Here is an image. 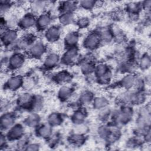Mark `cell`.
<instances>
[{
    "mask_svg": "<svg viewBox=\"0 0 151 151\" xmlns=\"http://www.w3.org/2000/svg\"><path fill=\"white\" fill-rule=\"evenodd\" d=\"M150 114L149 108L141 107L138 111V116L136 119V129L139 132H142L144 134L150 130Z\"/></svg>",
    "mask_w": 151,
    "mask_h": 151,
    "instance_id": "cell-2",
    "label": "cell"
},
{
    "mask_svg": "<svg viewBox=\"0 0 151 151\" xmlns=\"http://www.w3.org/2000/svg\"><path fill=\"white\" fill-rule=\"evenodd\" d=\"M2 44L5 47H11L19 38L17 29L8 28L4 33L1 34Z\"/></svg>",
    "mask_w": 151,
    "mask_h": 151,
    "instance_id": "cell-11",
    "label": "cell"
},
{
    "mask_svg": "<svg viewBox=\"0 0 151 151\" xmlns=\"http://www.w3.org/2000/svg\"><path fill=\"white\" fill-rule=\"evenodd\" d=\"M61 57L55 52L48 53L45 57L43 61V67L47 70H51L56 67L60 63Z\"/></svg>",
    "mask_w": 151,
    "mask_h": 151,
    "instance_id": "cell-17",
    "label": "cell"
},
{
    "mask_svg": "<svg viewBox=\"0 0 151 151\" xmlns=\"http://www.w3.org/2000/svg\"><path fill=\"white\" fill-rule=\"evenodd\" d=\"M16 115L14 112L5 111L4 113H2L1 117V130H8L14 124L16 123Z\"/></svg>",
    "mask_w": 151,
    "mask_h": 151,
    "instance_id": "cell-15",
    "label": "cell"
},
{
    "mask_svg": "<svg viewBox=\"0 0 151 151\" xmlns=\"http://www.w3.org/2000/svg\"><path fill=\"white\" fill-rule=\"evenodd\" d=\"M136 76L133 73L126 74L119 81V85L122 88L129 90L133 88Z\"/></svg>",
    "mask_w": 151,
    "mask_h": 151,
    "instance_id": "cell-23",
    "label": "cell"
},
{
    "mask_svg": "<svg viewBox=\"0 0 151 151\" xmlns=\"http://www.w3.org/2000/svg\"><path fill=\"white\" fill-rule=\"evenodd\" d=\"M102 43L101 39L98 30L92 31L85 37L83 42V47L89 51H94L98 48Z\"/></svg>",
    "mask_w": 151,
    "mask_h": 151,
    "instance_id": "cell-5",
    "label": "cell"
},
{
    "mask_svg": "<svg viewBox=\"0 0 151 151\" xmlns=\"http://www.w3.org/2000/svg\"><path fill=\"white\" fill-rule=\"evenodd\" d=\"M39 145L37 143H30L26 147L25 150H39Z\"/></svg>",
    "mask_w": 151,
    "mask_h": 151,
    "instance_id": "cell-44",
    "label": "cell"
},
{
    "mask_svg": "<svg viewBox=\"0 0 151 151\" xmlns=\"http://www.w3.org/2000/svg\"><path fill=\"white\" fill-rule=\"evenodd\" d=\"M26 61V57L22 52L15 51L11 54L6 61L7 68L11 71L20 69Z\"/></svg>",
    "mask_w": 151,
    "mask_h": 151,
    "instance_id": "cell-6",
    "label": "cell"
},
{
    "mask_svg": "<svg viewBox=\"0 0 151 151\" xmlns=\"http://www.w3.org/2000/svg\"><path fill=\"white\" fill-rule=\"evenodd\" d=\"M96 65L91 60H86L80 64V70L81 73L85 76H89L94 72Z\"/></svg>",
    "mask_w": 151,
    "mask_h": 151,
    "instance_id": "cell-31",
    "label": "cell"
},
{
    "mask_svg": "<svg viewBox=\"0 0 151 151\" xmlns=\"http://www.w3.org/2000/svg\"><path fill=\"white\" fill-rule=\"evenodd\" d=\"M48 2L44 1H33L29 3L30 12L38 16L46 12Z\"/></svg>",
    "mask_w": 151,
    "mask_h": 151,
    "instance_id": "cell-20",
    "label": "cell"
},
{
    "mask_svg": "<svg viewBox=\"0 0 151 151\" xmlns=\"http://www.w3.org/2000/svg\"><path fill=\"white\" fill-rule=\"evenodd\" d=\"M34 99V95L29 91H25L18 96L17 99V103L19 108L31 111Z\"/></svg>",
    "mask_w": 151,
    "mask_h": 151,
    "instance_id": "cell-10",
    "label": "cell"
},
{
    "mask_svg": "<svg viewBox=\"0 0 151 151\" xmlns=\"http://www.w3.org/2000/svg\"><path fill=\"white\" fill-rule=\"evenodd\" d=\"M87 117V111L85 108L80 107L77 109L71 116V120L76 126L84 124Z\"/></svg>",
    "mask_w": 151,
    "mask_h": 151,
    "instance_id": "cell-19",
    "label": "cell"
},
{
    "mask_svg": "<svg viewBox=\"0 0 151 151\" xmlns=\"http://www.w3.org/2000/svg\"><path fill=\"white\" fill-rule=\"evenodd\" d=\"M37 84L36 80L32 77H27L24 78L23 84L22 88L24 89L25 91H29L32 90Z\"/></svg>",
    "mask_w": 151,
    "mask_h": 151,
    "instance_id": "cell-37",
    "label": "cell"
},
{
    "mask_svg": "<svg viewBox=\"0 0 151 151\" xmlns=\"http://www.w3.org/2000/svg\"><path fill=\"white\" fill-rule=\"evenodd\" d=\"M54 81L58 84H65L72 79L71 74L67 70H61L56 73L53 77Z\"/></svg>",
    "mask_w": 151,
    "mask_h": 151,
    "instance_id": "cell-28",
    "label": "cell"
},
{
    "mask_svg": "<svg viewBox=\"0 0 151 151\" xmlns=\"http://www.w3.org/2000/svg\"><path fill=\"white\" fill-rule=\"evenodd\" d=\"M146 85V81L145 80L141 77H137L136 76L134 86H133V90H137V91H142L144 90L145 87Z\"/></svg>",
    "mask_w": 151,
    "mask_h": 151,
    "instance_id": "cell-42",
    "label": "cell"
},
{
    "mask_svg": "<svg viewBox=\"0 0 151 151\" xmlns=\"http://www.w3.org/2000/svg\"><path fill=\"white\" fill-rule=\"evenodd\" d=\"M12 5L13 4L11 1L1 0L0 2V11L1 17H3L5 14H7L12 7Z\"/></svg>",
    "mask_w": 151,
    "mask_h": 151,
    "instance_id": "cell-40",
    "label": "cell"
},
{
    "mask_svg": "<svg viewBox=\"0 0 151 151\" xmlns=\"http://www.w3.org/2000/svg\"><path fill=\"white\" fill-rule=\"evenodd\" d=\"M133 114L134 111L131 106L124 104L120 109L112 111L110 119L116 125H124L131 121Z\"/></svg>",
    "mask_w": 151,
    "mask_h": 151,
    "instance_id": "cell-1",
    "label": "cell"
},
{
    "mask_svg": "<svg viewBox=\"0 0 151 151\" xmlns=\"http://www.w3.org/2000/svg\"><path fill=\"white\" fill-rule=\"evenodd\" d=\"M35 129L37 135L41 138L47 139L52 134V127L47 123L40 124Z\"/></svg>",
    "mask_w": 151,
    "mask_h": 151,
    "instance_id": "cell-22",
    "label": "cell"
},
{
    "mask_svg": "<svg viewBox=\"0 0 151 151\" xmlns=\"http://www.w3.org/2000/svg\"><path fill=\"white\" fill-rule=\"evenodd\" d=\"M24 126L21 123H15L7 130L6 136L8 140H18L24 136Z\"/></svg>",
    "mask_w": 151,
    "mask_h": 151,
    "instance_id": "cell-14",
    "label": "cell"
},
{
    "mask_svg": "<svg viewBox=\"0 0 151 151\" xmlns=\"http://www.w3.org/2000/svg\"><path fill=\"white\" fill-rule=\"evenodd\" d=\"M109 100L107 99L104 96H97L94 97L91 104L94 109L99 110L109 105Z\"/></svg>",
    "mask_w": 151,
    "mask_h": 151,
    "instance_id": "cell-32",
    "label": "cell"
},
{
    "mask_svg": "<svg viewBox=\"0 0 151 151\" xmlns=\"http://www.w3.org/2000/svg\"><path fill=\"white\" fill-rule=\"evenodd\" d=\"M47 47L46 44L40 40H37L27 50L28 55L33 58H41L46 53Z\"/></svg>",
    "mask_w": 151,
    "mask_h": 151,
    "instance_id": "cell-7",
    "label": "cell"
},
{
    "mask_svg": "<svg viewBox=\"0 0 151 151\" xmlns=\"http://www.w3.org/2000/svg\"><path fill=\"white\" fill-rule=\"evenodd\" d=\"M61 33L62 30L60 26L51 25L44 31V37L49 42H55L60 39Z\"/></svg>",
    "mask_w": 151,
    "mask_h": 151,
    "instance_id": "cell-12",
    "label": "cell"
},
{
    "mask_svg": "<svg viewBox=\"0 0 151 151\" xmlns=\"http://www.w3.org/2000/svg\"><path fill=\"white\" fill-rule=\"evenodd\" d=\"M58 22L62 26H68L76 22V18L74 13L62 12L58 15Z\"/></svg>",
    "mask_w": 151,
    "mask_h": 151,
    "instance_id": "cell-27",
    "label": "cell"
},
{
    "mask_svg": "<svg viewBox=\"0 0 151 151\" xmlns=\"http://www.w3.org/2000/svg\"><path fill=\"white\" fill-rule=\"evenodd\" d=\"M85 136L83 134L75 133L69 137L70 142L76 146L82 145L85 141Z\"/></svg>",
    "mask_w": 151,
    "mask_h": 151,
    "instance_id": "cell-38",
    "label": "cell"
},
{
    "mask_svg": "<svg viewBox=\"0 0 151 151\" xmlns=\"http://www.w3.org/2000/svg\"><path fill=\"white\" fill-rule=\"evenodd\" d=\"M36 40V37L34 34L27 32L19 37L16 42L11 47H13L14 52H22L24 50H27L30 45Z\"/></svg>",
    "mask_w": 151,
    "mask_h": 151,
    "instance_id": "cell-4",
    "label": "cell"
},
{
    "mask_svg": "<svg viewBox=\"0 0 151 151\" xmlns=\"http://www.w3.org/2000/svg\"><path fill=\"white\" fill-rule=\"evenodd\" d=\"M64 120L63 115L58 112H53L50 113L47 120V123L52 127H57L62 124Z\"/></svg>",
    "mask_w": 151,
    "mask_h": 151,
    "instance_id": "cell-30",
    "label": "cell"
},
{
    "mask_svg": "<svg viewBox=\"0 0 151 151\" xmlns=\"http://www.w3.org/2000/svg\"><path fill=\"white\" fill-rule=\"evenodd\" d=\"M78 7V2L69 1H63L60 2L58 5V10L60 13L62 12H72L77 10Z\"/></svg>",
    "mask_w": 151,
    "mask_h": 151,
    "instance_id": "cell-25",
    "label": "cell"
},
{
    "mask_svg": "<svg viewBox=\"0 0 151 151\" xmlns=\"http://www.w3.org/2000/svg\"><path fill=\"white\" fill-rule=\"evenodd\" d=\"M41 122V117L37 112L32 111L24 119V123L25 126L30 128H36Z\"/></svg>",
    "mask_w": 151,
    "mask_h": 151,
    "instance_id": "cell-24",
    "label": "cell"
},
{
    "mask_svg": "<svg viewBox=\"0 0 151 151\" xmlns=\"http://www.w3.org/2000/svg\"><path fill=\"white\" fill-rule=\"evenodd\" d=\"M75 23L80 29H84L90 25V19L87 16H81L78 18H76Z\"/></svg>",
    "mask_w": 151,
    "mask_h": 151,
    "instance_id": "cell-41",
    "label": "cell"
},
{
    "mask_svg": "<svg viewBox=\"0 0 151 151\" xmlns=\"http://www.w3.org/2000/svg\"><path fill=\"white\" fill-rule=\"evenodd\" d=\"M36 19L37 16L30 11L26 12L19 18L18 28L23 31H27L34 27H35Z\"/></svg>",
    "mask_w": 151,
    "mask_h": 151,
    "instance_id": "cell-9",
    "label": "cell"
},
{
    "mask_svg": "<svg viewBox=\"0 0 151 151\" xmlns=\"http://www.w3.org/2000/svg\"><path fill=\"white\" fill-rule=\"evenodd\" d=\"M94 98V94L91 91L84 90L79 95L77 101L80 106H86L91 103Z\"/></svg>",
    "mask_w": 151,
    "mask_h": 151,
    "instance_id": "cell-29",
    "label": "cell"
},
{
    "mask_svg": "<svg viewBox=\"0 0 151 151\" xmlns=\"http://www.w3.org/2000/svg\"><path fill=\"white\" fill-rule=\"evenodd\" d=\"M24 77L20 75H14L9 77L5 83L6 89L11 91H15L22 88Z\"/></svg>",
    "mask_w": 151,
    "mask_h": 151,
    "instance_id": "cell-16",
    "label": "cell"
},
{
    "mask_svg": "<svg viewBox=\"0 0 151 151\" xmlns=\"http://www.w3.org/2000/svg\"><path fill=\"white\" fill-rule=\"evenodd\" d=\"M98 111L99 112L97 114V119L99 121L104 123L109 119H110L112 110L108 106Z\"/></svg>",
    "mask_w": 151,
    "mask_h": 151,
    "instance_id": "cell-36",
    "label": "cell"
},
{
    "mask_svg": "<svg viewBox=\"0 0 151 151\" xmlns=\"http://www.w3.org/2000/svg\"><path fill=\"white\" fill-rule=\"evenodd\" d=\"M125 10L130 18H137L142 11L140 2H130L125 6Z\"/></svg>",
    "mask_w": 151,
    "mask_h": 151,
    "instance_id": "cell-21",
    "label": "cell"
},
{
    "mask_svg": "<svg viewBox=\"0 0 151 151\" xmlns=\"http://www.w3.org/2000/svg\"><path fill=\"white\" fill-rule=\"evenodd\" d=\"M94 74L96 80L101 84L109 83L112 78V71L110 67L104 63H100L95 66Z\"/></svg>",
    "mask_w": 151,
    "mask_h": 151,
    "instance_id": "cell-3",
    "label": "cell"
},
{
    "mask_svg": "<svg viewBox=\"0 0 151 151\" xmlns=\"http://www.w3.org/2000/svg\"><path fill=\"white\" fill-rule=\"evenodd\" d=\"M79 55L78 47L66 48L64 52L61 57L60 63L65 65H71L74 64Z\"/></svg>",
    "mask_w": 151,
    "mask_h": 151,
    "instance_id": "cell-8",
    "label": "cell"
},
{
    "mask_svg": "<svg viewBox=\"0 0 151 151\" xmlns=\"http://www.w3.org/2000/svg\"><path fill=\"white\" fill-rule=\"evenodd\" d=\"M74 93V90L73 87L63 85L61 86L58 91V97L62 101H66L68 100Z\"/></svg>",
    "mask_w": 151,
    "mask_h": 151,
    "instance_id": "cell-26",
    "label": "cell"
},
{
    "mask_svg": "<svg viewBox=\"0 0 151 151\" xmlns=\"http://www.w3.org/2000/svg\"><path fill=\"white\" fill-rule=\"evenodd\" d=\"M142 10L145 11L146 12H149L151 8V1L146 0L140 2Z\"/></svg>",
    "mask_w": 151,
    "mask_h": 151,
    "instance_id": "cell-43",
    "label": "cell"
},
{
    "mask_svg": "<svg viewBox=\"0 0 151 151\" xmlns=\"http://www.w3.org/2000/svg\"><path fill=\"white\" fill-rule=\"evenodd\" d=\"M44 105V98L40 95H34V99L33 104L31 109V111L38 112L41 110Z\"/></svg>",
    "mask_w": 151,
    "mask_h": 151,
    "instance_id": "cell-35",
    "label": "cell"
},
{
    "mask_svg": "<svg viewBox=\"0 0 151 151\" xmlns=\"http://www.w3.org/2000/svg\"><path fill=\"white\" fill-rule=\"evenodd\" d=\"M78 6L84 10L91 11L97 6V1L92 0L81 1L78 2Z\"/></svg>",
    "mask_w": 151,
    "mask_h": 151,
    "instance_id": "cell-39",
    "label": "cell"
},
{
    "mask_svg": "<svg viewBox=\"0 0 151 151\" xmlns=\"http://www.w3.org/2000/svg\"><path fill=\"white\" fill-rule=\"evenodd\" d=\"M137 66L143 70H147L151 64V60L150 55L147 53H145L143 54L139 60H138V62H137Z\"/></svg>",
    "mask_w": 151,
    "mask_h": 151,
    "instance_id": "cell-34",
    "label": "cell"
},
{
    "mask_svg": "<svg viewBox=\"0 0 151 151\" xmlns=\"http://www.w3.org/2000/svg\"><path fill=\"white\" fill-rule=\"evenodd\" d=\"M52 17L48 12H45L37 16L35 27L38 31H45L51 25Z\"/></svg>",
    "mask_w": 151,
    "mask_h": 151,
    "instance_id": "cell-13",
    "label": "cell"
},
{
    "mask_svg": "<svg viewBox=\"0 0 151 151\" xmlns=\"http://www.w3.org/2000/svg\"><path fill=\"white\" fill-rule=\"evenodd\" d=\"M102 42H110L113 40V36L110 27H104L98 30Z\"/></svg>",
    "mask_w": 151,
    "mask_h": 151,
    "instance_id": "cell-33",
    "label": "cell"
},
{
    "mask_svg": "<svg viewBox=\"0 0 151 151\" xmlns=\"http://www.w3.org/2000/svg\"><path fill=\"white\" fill-rule=\"evenodd\" d=\"M80 40V34L77 31H72L65 35L63 43L66 48L77 47Z\"/></svg>",
    "mask_w": 151,
    "mask_h": 151,
    "instance_id": "cell-18",
    "label": "cell"
}]
</instances>
